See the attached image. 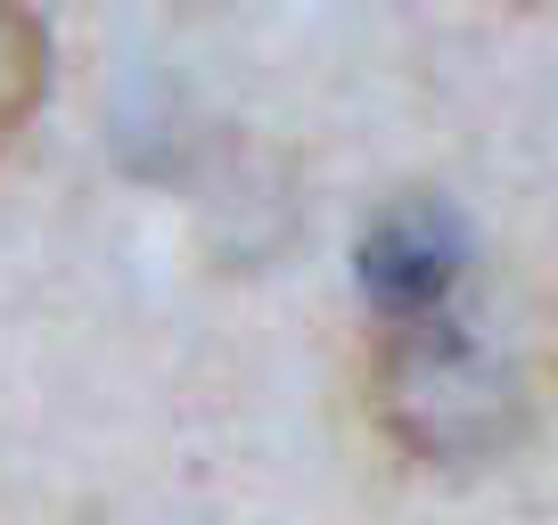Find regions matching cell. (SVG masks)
Instances as JSON below:
<instances>
[{"label": "cell", "instance_id": "2", "mask_svg": "<svg viewBox=\"0 0 558 525\" xmlns=\"http://www.w3.org/2000/svg\"><path fill=\"white\" fill-rule=\"evenodd\" d=\"M460 271H469V230H460V213L436 206V197L386 206L378 222H369V239H362V296L386 313V329L444 313Z\"/></svg>", "mask_w": 558, "mask_h": 525}, {"label": "cell", "instance_id": "1", "mask_svg": "<svg viewBox=\"0 0 558 525\" xmlns=\"http://www.w3.org/2000/svg\"><path fill=\"white\" fill-rule=\"evenodd\" d=\"M378 411L418 460H476L509 427V369L452 313L402 320L378 353Z\"/></svg>", "mask_w": 558, "mask_h": 525}, {"label": "cell", "instance_id": "3", "mask_svg": "<svg viewBox=\"0 0 558 525\" xmlns=\"http://www.w3.org/2000/svg\"><path fill=\"white\" fill-rule=\"evenodd\" d=\"M41 99V25L25 0H0V148L25 132Z\"/></svg>", "mask_w": 558, "mask_h": 525}]
</instances>
